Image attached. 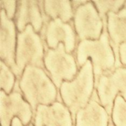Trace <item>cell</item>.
Here are the masks:
<instances>
[{"label":"cell","mask_w":126,"mask_h":126,"mask_svg":"<svg viewBox=\"0 0 126 126\" xmlns=\"http://www.w3.org/2000/svg\"><path fill=\"white\" fill-rule=\"evenodd\" d=\"M103 32L99 40H84L79 42L76 48V59L79 67H82L87 60L92 63L94 84L105 73L115 68V56L110 43L107 19L103 20Z\"/></svg>","instance_id":"1"},{"label":"cell","mask_w":126,"mask_h":126,"mask_svg":"<svg viewBox=\"0 0 126 126\" xmlns=\"http://www.w3.org/2000/svg\"><path fill=\"white\" fill-rule=\"evenodd\" d=\"M18 84L25 99L32 107L33 115L38 105H49L58 99V89L45 69L27 66Z\"/></svg>","instance_id":"2"},{"label":"cell","mask_w":126,"mask_h":126,"mask_svg":"<svg viewBox=\"0 0 126 126\" xmlns=\"http://www.w3.org/2000/svg\"><path fill=\"white\" fill-rule=\"evenodd\" d=\"M94 91L93 66L89 59L80 68L75 79L71 81H63L59 89L61 99L70 110L74 123L77 112L87 105Z\"/></svg>","instance_id":"3"},{"label":"cell","mask_w":126,"mask_h":126,"mask_svg":"<svg viewBox=\"0 0 126 126\" xmlns=\"http://www.w3.org/2000/svg\"><path fill=\"white\" fill-rule=\"evenodd\" d=\"M45 45L31 25L17 34L15 55L16 67L13 73L19 81L25 67L28 65L46 69L44 65Z\"/></svg>","instance_id":"4"},{"label":"cell","mask_w":126,"mask_h":126,"mask_svg":"<svg viewBox=\"0 0 126 126\" xmlns=\"http://www.w3.org/2000/svg\"><path fill=\"white\" fill-rule=\"evenodd\" d=\"M44 65L50 78L59 89L63 81L74 80L78 74L77 59L66 51L63 43L56 49L45 48Z\"/></svg>","instance_id":"5"},{"label":"cell","mask_w":126,"mask_h":126,"mask_svg":"<svg viewBox=\"0 0 126 126\" xmlns=\"http://www.w3.org/2000/svg\"><path fill=\"white\" fill-rule=\"evenodd\" d=\"M94 89L101 105L111 116L117 96L126 100V68L120 66L103 74L94 84Z\"/></svg>","instance_id":"6"},{"label":"cell","mask_w":126,"mask_h":126,"mask_svg":"<svg viewBox=\"0 0 126 126\" xmlns=\"http://www.w3.org/2000/svg\"><path fill=\"white\" fill-rule=\"evenodd\" d=\"M33 112L29 103L25 99L19 87L18 81L10 94L3 90L0 92L1 126H11L14 117H18L27 126L31 123Z\"/></svg>","instance_id":"7"},{"label":"cell","mask_w":126,"mask_h":126,"mask_svg":"<svg viewBox=\"0 0 126 126\" xmlns=\"http://www.w3.org/2000/svg\"><path fill=\"white\" fill-rule=\"evenodd\" d=\"M73 24L80 41L99 40L104 28L103 21L92 1H89L74 11Z\"/></svg>","instance_id":"8"},{"label":"cell","mask_w":126,"mask_h":126,"mask_svg":"<svg viewBox=\"0 0 126 126\" xmlns=\"http://www.w3.org/2000/svg\"><path fill=\"white\" fill-rule=\"evenodd\" d=\"M45 47L56 49L60 43H63L68 53L72 52L77 46V35L74 28L71 23L63 22L59 18L49 19L45 22L40 32Z\"/></svg>","instance_id":"9"},{"label":"cell","mask_w":126,"mask_h":126,"mask_svg":"<svg viewBox=\"0 0 126 126\" xmlns=\"http://www.w3.org/2000/svg\"><path fill=\"white\" fill-rule=\"evenodd\" d=\"M44 1L20 0L17 1L15 23L19 32H23L28 25H31L34 30L40 32L48 18L43 9Z\"/></svg>","instance_id":"10"},{"label":"cell","mask_w":126,"mask_h":126,"mask_svg":"<svg viewBox=\"0 0 126 126\" xmlns=\"http://www.w3.org/2000/svg\"><path fill=\"white\" fill-rule=\"evenodd\" d=\"M16 25L13 19L7 17L4 10H0V57L13 71L16 67L17 48Z\"/></svg>","instance_id":"11"},{"label":"cell","mask_w":126,"mask_h":126,"mask_svg":"<svg viewBox=\"0 0 126 126\" xmlns=\"http://www.w3.org/2000/svg\"><path fill=\"white\" fill-rule=\"evenodd\" d=\"M74 121L68 108L62 101L51 105H40L34 115L35 126H73Z\"/></svg>","instance_id":"12"},{"label":"cell","mask_w":126,"mask_h":126,"mask_svg":"<svg viewBox=\"0 0 126 126\" xmlns=\"http://www.w3.org/2000/svg\"><path fill=\"white\" fill-rule=\"evenodd\" d=\"M111 116L103 107L94 89L87 105L77 113L75 126H108Z\"/></svg>","instance_id":"13"},{"label":"cell","mask_w":126,"mask_h":126,"mask_svg":"<svg viewBox=\"0 0 126 126\" xmlns=\"http://www.w3.org/2000/svg\"><path fill=\"white\" fill-rule=\"evenodd\" d=\"M107 29L110 43L115 56V68L122 66L119 47L126 43V4L117 13L109 12L107 15Z\"/></svg>","instance_id":"14"},{"label":"cell","mask_w":126,"mask_h":126,"mask_svg":"<svg viewBox=\"0 0 126 126\" xmlns=\"http://www.w3.org/2000/svg\"><path fill=\"white\" fill-rule=\"evenodd\" d=\"M46 15L50 19L59 18L67 23L74 18V12L68 0H46L43 2Z\"/></svg>","instance_id":"15"},{"label":"cell","mask_w":126,"mask_h":126,"mask_svg":"<svg viewBox=\"0 0 126 126\" xmlns=\"http://www.w3.org/2000/svg\"><path fill=\"white\" fill-rule=\"evenodd\" d=\"M96 9L98 11L102 21L107 19V15L109 12L117 13L122 10L126 4V1L124 0H103V1H92Z\"/></svg>","instance_id":"16"},{"label":"cell","mask_w":126,"mask_h":126,"mask_svg":"<svg viewBox=\"0 0 126 126\" xmlns=\"http://www.w3.org/2000/svg\"><path fill=\"white\" fill-rule=\"evenodd\" d=\"M15 77L12 69L2 61H0V87L10 94L15 86Z\"/></svg>","instance_id":"17"},{"label":"cell","mask_w":126,"mask_h":126,"mask_svg":"<svg viewBox=\"0 0 126 126\" xmlns=\"http://www.w3.org/2000/svg\"><path fill=\"white\" fill-rule=\"evenodd\" d=\"M111 119L115 126H126V100L120 95L114 102Z\"/></svg>","instance_id":"18"},{"label":"cell","mask_w":126,"mask_h":126,"mask_svg":"<svg viewBox=\"0 0 126 126\" xmlns=\"http://www.w3.org/2000/svg\"><path fill=\"white\" fill-rule=\"evenodd\" d=\"M17 7V1L15 0H1L0 8L6 12L7 17L10 19H15Z\"/></svg>","instance_id":"19"},{"label":"cell","mask_w":126,"mask_h":126,"mask_svg":"<svg viewBox=\"0 0 126 126\" xmlns=\"http://www.w3.org/2000/svg\"><path fill=\"white\" fill-rule=\"evenodd\" d=\"M119 56L121 65L126 68V43H122L119 47Z\"/></svg>","instance_id":"20"},{"label":"cell","mask_w":126,"mask_h":126,"mask_svg":"<svg viewBox=\"0 0 126 126\" xmlns=\"http://www.w3.org/2000/svg\"><path fill=\"white\" fill-rule=\"evenodd\" d=\"M89 1L86 0H74V1H71V5H72V8L74 12L77 9L78 7H79L80 6L87 3Z\"/></svg>","instance_id":"21"},{"label":"cell","mask_w":126,"mask_h":126,"mask_svg":"<svg viewBox=\"0 0 126 126\" xmlns=\"http://www.w3.org/2000/svg\"><path fill=\"white\" fill-rule=\"evenodd\" d=\"M11 126H25L21 122V120H19L18 117H15L13 118L12 121V124H11ZM27 126H35L34 124L32 123H30L29 125H28Z\"/></svg>","instance_id":"22"},{"label":"cell","mask_w":126,"mask_h":126,"mask_svg":"<svg viewBox=\"0 0 126 126\" xmlns=\"http://www.w3.org/2000/svg\"><path fill=\"white\" fill-rule=\"evenodd\" d=\"M108 126H114V124H113V123H112V119H111V118H110V123H109Z\"/></svg>","instance_id":"23"}]
</instances>
